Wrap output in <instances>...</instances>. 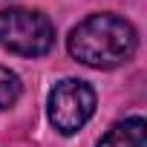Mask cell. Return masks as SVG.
Listing matches in <instances>:
<instances>
[{"instance_id":"2","label":"cell","mask_w":147,"mask_h":147,"mask_svg":"<svg viewBox=\"0 0 147 147\" xmlns=\"http://www.w3.org/2000/svg\"><path fill=\"white\" fill-rule=\"evenodd\" d=\"M0 46L23 58H40L55 46V23L38 9H0Z\"/></svg>"},{"instance_id":"1","label":"cell","mask_w":147,"mask_h":147,"mask_svg":"<svg viewBox=\"0 0 147 147\" xmlns=\"http://www.w3.org/2000/svg\"><path fill=\"white\" fill-rule=\"evenodd\" d=\"M66 49L84 66L115 69L133 61L138 49V32L130 20L113 12H95L84 18L66 38Z\"/></svg>"},{"instance_id":"4","label":"cell","mask_w":147,"mask_h":147,"mask_svg":"<svg viewBox=\"0 0 147 147\" xmlns=\"http://www.w3.org/2000/svg\"><path fill=\"white\" fill-rule=\"evenodd\" d=\"M98 147H147V121L141 115H130L115 121L98 141Z\"/></svg>"},{"instance_id":"3","label":"cell","mask_w":147,"mask_h":147,"mask_svg":"<svg viewBox=\"0 0 147 147\" xmlns=\"http://www.w3.org/2000/svg\"><path fill=\"white\" fill-rule=\"evenodd\" d=\"M95 107H98V95H95L92 84H87L81 78L58 81L46 98L49 121L61 136H75L95 115Z\"/></svg>"},{"instance_id":"5","label":"cell","mask_w":147,"mask_h":147,"mask_svg":"<svg viewBox=\"0 0 147 147\" xmlns=\"http://www.w3.org/2000/svg\"><path fill=\"white\" fill-rule=\"evenodd\" d=\"M20 92H23V84L18 78V72H12L9 66L0 63V110L15 107L18 98H20Z\"/></svg>"}]
</instances>
